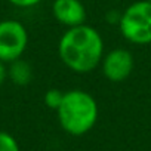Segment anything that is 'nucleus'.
I'll list each match as a JSON object with an SVG mask.
<instances>
[{
    "label": "nucleus",
    "instance_id": "1",
    "mask_svg": "<svg viewBox=\"0 0 151 151\" xmlns=\"http://www.w3.org/2000/svg\"><path fill=\"white\" fill-rule=\"evenodd\" d=\"M58 55L68 70L88 74L102 61L104 39L96 28L88 24L67 28L59 39Z\"/></svg>",
    "mask_w": 151,
    "mask_h": 151
},
{
    "label": "nucleus",
    "instance_id": "2",
    "mask_svg": "<svg viewBox=\"0 0 151 151\" xmlns=\"http://www.w3.org/2000/svg\"><path fill=\"white\" fill-rule=\"evenodd\" d=\"M56 114L61 127L68 135L82 136L95 126L99 108L96 99L89 92L71 89L64 92V98L56 110Z\"/></svg>",
    "mask_w": 151,
    "mask_h": 151
},
{
    "label": "nucleus",
    "instance_id": "3",
    "mask_svg": "<svg viewBox=\"0 0 151 151\" xmlns=\"http://www.w3.org/2000/svg\"><path fill=\"white\" fill-rule=\"evenodd\" d=\"M119 30L123 39L132 45H151V3L136 0L120 15Z\"/></svg>",
    "mask_w": 151,
    "mask_h": 151
},
{
    "label": "nucleus",
    "instance_id": "4",
    "mask_svg": "<svg viewBox=\"0 0 151 151\" xmlns=\"http://www.w3.org/2000/svg\"><path fill=\"white\" fill-rule=\"evenodd\" d=\"M28 46V31L17 19L0 21V61L9 64L21 58Z\"/></svg>",
    "mask_w": 151,
    "mask_h": 151
},
{
    "label": "nucleus",
    "instance_id": "5",
    "mask_svg": "<svg viewBox=\"0 0 151 151\" xmlns=\"http://www.w3.org/2000/svg\"><path fill=\"white\" fill-rule=\"evenodd\" d=\"M99 67L107 80L113 83H122L130 77L135 68V59L130 50L124 47H116L104 53Z\"/></svg>",
    "mask_w": 151,
    "mask_h": 151
},
{
    "label": "nucleus",
    "instance_id": "6",
    "mask_svg": "<svg viewBox=\"0 0 151 151\" xmlns=\"http://www.w3.org/2000/svg\"><path fill=\"white\" fill-rule=\"evenodd\" d=\"M52 15L64 27L71 28L86 24L88 12L82 0H53Z\"/></svg>",
    "mask_w": 151,
    "mask_h": 151
},
{
    "label": "nucleus",
    "instance_id": "7",
    "mask_svg": "<svg viewBox=\"0 0 151 151\" xmlns=\"http://www.w3.org/2000/svg\"><path fill=\"white\" fill-rule=\"evenodd\" d=\"M8 77L17 86H27L33 80V67L25 59L18 58V59L9 62Z\"/></svg>",
    "mask_w": 151,
    "mask_h": 151
},
{
    "label": "nucleus",
    "instance_id": "8",
    "mask_svg": "<svg viewBox=\"0 0 151 151\" xmlns=\"http://www.w3.org/2000/svg\"><path fill=\"white\" fill-rule=\"evenodd\" d=\"M62 98H64V92L53 88V89L46 91V93H45V96H43V101H45V104H46L47 108L56 111L58 107H59L61 102H62Z\"/></svg>",
    "mask_w": 151,
    "mask_h": 151
},
{
    "label": "nucleus",
    "instance_id": "9",
    "mask_svg": "<svg viewBox=\"0 0 151 151\" xmlns=\"http://www.w3.org/2000/svg\"><path fill=\"white\" fill-rule=\"evenodd\" d=\"M0 151H21L17 139L6 133V132H0Z\"/></svg>",
    "mask_w": 151,
    "mask_h": 151
},
{
    "label": "nucleus",
    "instance_id": "10",
    "mask_svg": "<svg viewBox=\"0 0 151 151\" xmlns=\"http://www.w3.org/2000/svg\"><path fill=\"white\" fill-rule=\"evenodd\" d=\"M8 2L17 8H22V9H28V8H34L39 3H42L43 0H8Z\"/></svg>",
    "mask_w": 151,
    "mask_h": 151
},
{
    "label": "nucleus",
    "instance_id": "11",
    "mask_svg": "<svg viewBox=\"0 0 151 151\" xmlns=\"http://www.w3.org/2000/svg\"><path fill=\"white\" fill-rule=\"evenodd\" d=\"M6 79H8V68L3 61H0V86L5 83Z\"/></svg>",
    "mask_w": 151,
    "mask_h": 151
},
{
    "label": "nucleus",
    "instance_id": "12",
    "mask_svg": "<svg viewBox=\"0 0 151 151\" xmlns=\"http://www.w3.org/2000/svg\"><path fill=\"white\" fill-rule=\"evenodd\" d=\"M148 2H150V3H151V0H148Z\"/></svg>",
    "mask_w": 151,
    "mask_h": 151
}]
</instances>
